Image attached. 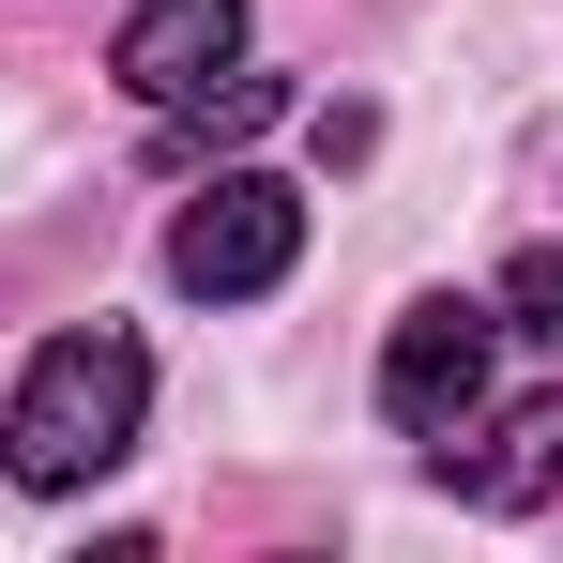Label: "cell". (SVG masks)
Returning <instances> with one entry per match:
<instances>
[{
	"label": "cell",
	"instance_id": "6da1fadb",
	"mask_svg": "<svg viewBox=\"0 0 563 563\" xmlns=\"http://www.w3.org/2000/svg\"><path fill=\"white\" fill-rule=\"evenodd\" d=\"M137 411H153V351H137L122 320H92V335H46V351H31V380H15L0 472L62 503V487H92L107 457H137Z\"/></svg>",
	"mask_w": 563,
	"mask_h": 563
},
{
	"label": "cell",
	"instance_id": "7a4b0ae2",
	"mask_svg": "<svg viewBox=\"0 0 563 563\" xmlns=\"http://www.w3.org/2000/svg\"><path fill=\"white\" fill-rule=\"evenodd\" d=\"M289 260H305V198L260 168H213V198L168 213V289H198V305H260V289H289Z\"/></svg>",
	"mask_w": 563,
	"mask_h": 563
},
{
	"label": "cell",
	"instance_id": "3957f363",
	"mask_svg": "<svg viewBox=\"0 0 563 563\" xmlns=\"http://www.w3.org/2000/svg\"><path fill=\"white\" fill-rule=\"evenodd\" d=\"M487 305H457V289H427L411 320H396V351H380V411L411 427V442H457L472 411H487Z\"/></svg>",
	"mask_w": 563,
	"mask_h": 563
},
{
	"label": "cell",
	"instance_id": "277c9868",
	"mask_svg": "<svg viewBox=\"0 0 563 563\" xmlns=\"http://www.w3.org/2000/svg\"><path fill=\"white\" fill-rule=\"evenodd\" d=\"M442 487H457V503H487V518L563 503V380H549V396H518L487 442H442Z\"/></svg>",
	"mask_w": 563,
	"mask_h": 563
},
{
	"label": "cell",
	"instance_id": "5b68a950",
	"mask_svg": "<svg viewBox=\"0 0 563 563\" xmlns=\"http://www.w3.org/2000/svg\"><path fill=\"white\" fill-rule=\"evenodd\" d=\"M213 62H244V0H137V31L107 46V77L137 107H184Z\"/></svg>",
	"mask_w": 563,
	"mask_h": 563
},
{
	"label": "cell",
	"instance_id": "8992f818",
	"mask_svg": "<svg viewBox=\"0 0 563 563\" xmlns=\"http://www.w3.org/2000/svg\"><path fill=\"white\" fill-rule=\"evenodd\" d=\"M503 335H549L563 351V244H533V260L503 275Z\"/></svg>",
	"mask_w": 563,
	"mask_h": 563
}]
</instances>
